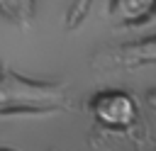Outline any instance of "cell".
Segmentation results:
<instances>
[{
    "instance_id": "6da1fadb",
    "label": "cell",
    "mask_w": 156,
    "mask_h": 151,
    "mask_svg": "<svg viewBox=\"0 0 156 151\" xmlns=\"http://www.w3.org/2000/svg\"><path fill=\"white\" fill-rule=\"evenodd\" d=\"M93 114L98 122H102L105 127H115V129H122V127H129L136 117V105L134 100L127 95V93H119V90H110V93H100L93 105H90Z\"/></svg>"
},
{
    "instance_id": "7a4b0ae2",
    "label": "cell",
    "mask_w": 156,
    "mask_h": 151,
    "mask_svg": "<svg viewBox=\"0 0 156 151\" xmlns=\"http://www.w3.org/2000/svg\"><path fill=\"white\" fill-rule=\"evenodd\" d=\"M117 61L127 66H141V63H156V37L141 39L136 44H127L117 51Z\"/></svg>"
},
{
    "instance_id": "3957f363",
    "label": "cell",
    "mask_w": 156,
    "mask_h": 151,
    "mask_svg": "<svg viewBox=\"0 0 156 151\" xmlns=\"http://www.w3.org/2000/svg\"><path fill=\"white\" fill-rule=\"evenodd\" d=\"M156 10V0H115V15L122 22H141Z\"/></svg>"
},
{
    "instance_id": "277c9868",
    "label": "cell",
    "mask_w": 156,
    "mask_h": 151,
    "mask_svg": "<svg viewBox=\"0 0 156 151\" xmlns=\"http://www.w3.org/2000/svg\"><path fill=\"white\" fill-rule=\"evenodd\" d=\"M0 10L12 19H24L32 12V0H0Z\"/></svg>"
},
{
    "instance_id": "5b68a950",
    "label": "cell",
    "mask_w": 156,
    "mask_h": 151,
    "mask_svg": "<svg viewBox=\"0 0 156 151\" xmlns=\"http://www.w3.org/2000/svg\"><path fill=\"white\" fill-rule=\"evenodd\" d=\"M151 102H154V105H156V95H154V97H151Z\"/></svg>"
},
{
    "instance_id": "8992f818",
    "label": "cell",
    "mask_w": 156,
    "mask_h": 151,
    "mask_svg": "<svg viewBox=\"0 0 156 151\" xmlns=\"http://www.w3.org/2000/svg\"><path fill=\"white\" fill-rule=\"evenodd\" d=\"M0 151H7V149H0Z\"/></svg>"
}]
</instances>
